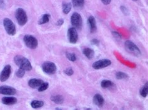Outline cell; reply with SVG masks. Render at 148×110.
Masks as SVG:
<instances>
[{"mask_svg": "<svg viewBox=\"0 0 148 110\" xmlns=\"http://www.w3.org/2000/svg\"><path fill=\"white\" fill-rule=\"evenodd\" d=\"M101 86L103 88H109L111 89L114 87L115 85L114 84L113 82H112L110 80H103L101 83Z\"/></svg>", "mask_w": 148, "mask_h": 110, "instance_id": "obj_17", "label": "cell"}, {"mask_svg": "<svg viewBox=\"0 0 148 110\" xmlns=\"http://www.w3.org/2000/svg\"><path fill=\"white\" fill-rule=\"evenodd\" d=\"M93 103L96 105L97 107L99 108L103 107V106L104 103V100L103 97L101 96L100 94H96V95L93 96Z\"/></svg>", "mask_w": 148, "mask_h": 110, "instance_id": "obj_14", "label": "cell"}, {"mask_svg": "<svg viewBox=\"0 0 148 110\" xmlns=\"http://www.w3.org/2000/svg\"><path fill=\"white\" fill-rule=\"evenodd\" d=\"M120 10H121V11H122V13L126 16H128L130 13L129 10H128L127 7L126 6H120Z\"/></svg>", "mask_w": 148, "mask_h": 110, "instance_id": "obj_28", "label": "cell"}, {"mask_svg": "<svg viewBox=\"0 0 148 110\" xmlns=\"http://www.w3.org/2000/svg\"><path fill=\"white\" fill-rule=\"evenodd\" d=\"M5 3L4 0H0V8L4 10L5 8Z\"/></svg>", "mask_w": 148, "mask_h": 110, "instance_id": "obj_32", "label": "cell"}, {"mask_svg": "<svg viewBox=\"0 0 148 110\" xmlns=\"http://www.w3.org/2000/svg\"><path fill=\"white\" fill-rule=\"evenodd\" d=\"M15 18L19 25L21 26H24L28 22V16H27L26 13L23 8H18L15 12Z\"/></svg>", "mask_w": 148, "mask_h": 110, "instance_id": "obj_3", "label": "cell"}, {"mask_svg": "<svg viewBox=\"0 0 148 110\" xmlns=\"http://www.w3.org/2000/svg\"><path fill=\"white\" fill-rule=\"evenodd\" d=\"M116 78L118 80H123V79H127L129 78L127 75L123 72H118L116 73Z\"/></svg>", "mask_w": 148, "mask_h": 110, "instance_id": "obj_24", "label": "cell"}, {"mask_svg": "<svg viewBox=\"0 0 148 110\" xmlns=\"http://www.w3.org/2000/svg\"><path fill=\"white\" fill-rule=\"evenodd\" d=\"M23 41H24L26 46L31 49H35L38 48V40L33 36L29 34L25 35L23 37Z\"/></svg>", "mask_w": 148, "mask_h": 110, "instance_id": "obj_5", "label": "cell"}, {"mask_svg": "<svg viewBox=\"0 0 148 110\" xmlns=\"http://www.w3.org/2000/svg\"><path fill=\"white\" fill-rule=\"evenodd\" d=\"M51 16L49 14H45L42 15V16L41 17V18L38 21V24L40 25H42V24H46V23H47L49 22V19H50Z\"/></svg>", "mask_w": 148, "mask_h": 110, "instance_id": "obj_21", "label": "cell"}, {"mask_svg": "<svg viewBox=\"0 0 148 110\" xmlns=\"http://www.w3.org/2000/svg\"><path fill=\"white\" fill-rule=\"evenodd\" d=\"M63 23H64L63 19H60L59 20H58V21H57L56 24H57V26H62V25L63 24Z\"/></svg>", "mask_w": 148, "mask_h": 110, "instance_id": "obj_33", "label": "cell"}, {"mask_svg": "<svg viewBox=\"0 0 148 110\" xmlns=\"http://www.w3.org/2000/svg\"><path fill=\"white\" fill-rule=\"evenodd\" d=\"M42 70L46 74L53 75L56 72L57 67L54 63L52 62H46L42 65Z\"/></svg>", "mask_w": 148, "mask_h": 110, "instance_id": "obj_7", "label": "cell"}, {"mask_svg": "<svg viewBox=\"0 0 148 110\" xmlns=\"http://www.w3.org/2000/svg\"><path fill=\"white\" fill-rule=\"evenodd\" d=\"M132 1H138V0H132Z\"/></svg>", "mask_w": 148, "mask_h": 110, "instance_id": "obj_35", "label": "cell"}, {"mask_svg": "<svg viewBox=\"0 0 148 110\" xmlns=\"http://www.w3.org/2000/svg\"><path fill=\"white\" fill-rule=\"evenodd\" d=\"M91 43L92 44V45H98L99 44V41L98 40V39H92L91 41Z\"/></svg>", "mask_w": 148, "mask_h": 110, "instance_id": "obj_31", "label": "cell"}, {"mask_svg": "<svg viewBox=\"0 0 148 110\" xmlns=\"http://www.w3.org/2000/svg\"><path fill=\"white\" fill-rule=\"evenodd\" d=\"M11 73V67L10 65H6L3 68L2 72L0 74V81L1 82L6 81L10 77Z\"/></svg>", "mask_w": 148, "mask_h": 110, "instance_id": "obj_10", "label": "cell"}, {"mask_svg": "<svg viewBox=\"0 0 148 110\" xmlns=\"http://www.w3.org/2000/svg\"><path fill=\"white\" fill-rule=\"evenodd\" d=\"M72 5L71 3H63V6H62V9H63V12L65 14H68L70 11L71 10Z\"/></svg>", "mask_w": 148, "mask_h": 110, "instance_id": "obj_19", "label": "cell"}, {"mask_svg": "<svg viewBox=\"0 0 148 110\" xmlns=\"http://www.w3.org/2000/svg\"><path fill=\"white\" fill-rule=\"evenodd\" d=\"M16 93V90L13 87L9 86H0V94L4 95H14Z\"/></svg>", "mask_w": 148, "mask_h": 110, "instance_id": "obj_11", "label": "cell"}, {"mask_svg": "<svg viewBox=\"0 0 148 110\" xmlns=\"http://www.w3.org/2000/svg\"><path fill=\"white\" fill-rule=\"evenodd\" d=\"M112 34L116 39H118V40H121V34L119 33L116 32V31H112Z\"/></svg>", "mask_w": 148, "mask_h": 110, "instance_id": "obj_30", "label": "cell"}, {"mask_svg": "<svg viewBox=\"0 0 148 110\" xmlns=\"http://www.w3.org/2000/svg\"><path fill=\"white\" fill-rule=\"evenodd\" d=\"M14 62L19 68L24 69L25 71H29V70H32L33 69L32 64H31V62L28 58L23 56H19V55H18V56L14 57Z\"/></svg>", "mask_w": 148, "mask_h": 110, "instance_id": "obj_1", "label": "cell"}, {"mask_svg": "<svg viewBox=\"0 0 148 110\" xmlns=\"http://www.w3.org/2000/svg\"><path fill=\"white\" fill-rule=\"evenodd\" d=\"M88 24L89 27V30L91 33H95L97 30V26H96V21L94 16H90L88 19Z\"/></svg>", "mask_w": 148, "mask_h": 110, "instance_id": "obj_12", "label": "cell"}, {"mask_svg": "<svg viewBox=\"0 0 148 110\" xmlns=\"http://www.w3.org/2000/svg\"><path fill=\"white\" fill-rule=\"evenodd\" d=\"M72 4L76 8H81L84 5V0H72Z\"/></svg>", "mask_w": 148, "mask_h": 110, "instance_id": "obj_22", "label": "cell"}, {"mask_svg": "<svg viewBox=\"0 0 148 110\" xmlns=\"http://www.w3.org/2000/svg\"><path fill=\"white\" fill-rule=\"evenodd\" d=\"M44 83V81L41 79H38V78H32L28 81V85L32 88H36Z\"/></svg>", "mask_w": 148, "mask_h": 110, "instance_id": "obj_13", "label": "cell"}, {"mask_svg": "<svg viewBox=\"0 0 148 110\" xmlns=\"http://www.w3.org/2000/svg\"><path fill=\"white\" fill-rule=\"evenodd\" d=\"M66 57L71 62H75L77 59L75 54L71 52H66Z\"/></svg>", "mask_w": 148, "mask_h": 110, "instance_id": "obj_25", "label": "cell"}, {"mask_svg": "<svg viewBox=\"0 0 148 110\" xmlns=\"http://www.w3.org/2000/svg\"><path fill=\"white\" fill-rule=\"evenodd\" d=\"M71 22L72 26L75 29L81 30L83 26V19L78 13H74L71 17Z\"/></svg>", "mask_w": 148, "mask_h": 110, "instance_id": "obj_6", "label": "cell"}, {"mask_svg": "<svg viewBox=\"0 0 148 110\" xmlns=\"http://www.w3.org/2000/svg\"><path fill=\"white\" fill-rule=\"evenodd\" d=\"M111 61L109 59H101L96 61L92 64V68L95 70H99L101 69L106 68L111 65Z\"/></svg>", "mask_w": 148, "mask_h": 110, "instance_id": "obj_8", "label": "cell"}, {"mask_svg": "<svg viewBox=\"0 0 148 110\" xmlns=\"http://www.w3.org/2000/svg\"><path fill=\"white\" fill-rule=\"evenodd\" d=\"M25 70L23 69L19 68L18 71L16 73V75L18 77V78H23V77L25 76Z\"/></svg>", "mask_w": 148, "mask_h": 110, "instance_id": "obj_27", "label": "cell"}, {"mask_svg": "<svg viewBox=\"0 0 148 110\" xmlns=\"http://www.w3.org/2000/svg\"><path fill=\"white\" fill-rule=\"evenodd\" d=\"M101 1L105 5H108L109 4H110V3L111 2V0H101Z\"/></svg>", "mask_w": 148, "mask_h": 110, "instance_id": "obj_34", "label": "cell"}, {"mask_svg": "<svg viewBox=\"0 0 148 110\" xmlns=\"http://www.w3.org/2000/svg\"><path fill=\"white\" fill-rule=\"evenodd\" d=\"M64 72L65 73L66 75H67L68 76H71V75H73V73H74V71H73V69L70 68V67L66 69L64 71Z\"/></svg>", "mask_w": 148, "mask_h": 110, "instance_id": "obj_29", "label": "cell"}, {"mask_svg": "<svg viewBox=\"0 0 148 110\" xmlns=\"http://www.w3.org/2000/svg\"><path fill=\"white\" fill-rule=\"evenodd\" d=\"M124 48L127 52L136 57H140L141 55V50L134 43L130 41H126L124 43Z\"/></svg>", "mask_w": 148, "mask_h": 110, "instance_id": "obj_2", "label": "cell"}, {"mask_svg": "<svg viewBox=\"0 0 148 110\" xmlns=\"http://www.w3.org/2000/svg\"><path fill=\"white\" fill-rule=\"evenodd\" d=\"M44 102L42 101H38V100H33L31 103V106L34 109L40 108L42 107H43Z\"/></svg>", "mask_w": 148, "mask_h": 110, "instance_id": "obj_20", "label": "cell"}, {"mask_svg": "<svg viewBox=\"0 0 148 110\" xmlns=\"http://www.w3.org/2000/svg\"><path fill=\"white\" fill-rule=\"evenodd\" d=\"M2 103L6 105H13L17 103V99L12 96H6L2 98Z\"/></svg>", "mask_w": 148, "mask_h": 110, "instance_id": "obj_15", "label": "cell"}, {"mask_svg": "<svg viewBox=\"0 0 148 110\" xmlns=\"http://www.w3.org/2000/svg\"><path fill=\"white\" fill-rule=\"evenodd\" d=\"M49 86V84L48 82H44L43 84H42L40 87L38 88V92H44L45 90H46L48 89Z\"/></svg>", "mask_w": 148, "mask_h": 110, "instance_id": "obj_26", "label": "cell"}, {"mask_svg": "<svg viewBox=\"0 0 148 110\" xmlns=\"http://www.w3.org/2000/svg\"><path fill=\"white\" fill-rule=\"evenodd\" d=\"M51 100L54 102V103L62 104L64 102V98L60 95H53L51 96Z\"/></svg>", "mask_w": 148, "mask_h": 110, "instance_id": "obj_18", "label": "cell"}, {"mask_svg": "<svg viewBox=\"0 0 148 110\" xmlns=\"http://www.w3.org/2000/svg\"><path fill=\"white\" fill-rule=\"evenodd\" d=\"M68 37L69 42L71 44H76L78 40V34L75 27H71L68 31Z\"/></svg>", "mask_w": 148, "mask_h": 110, "instance_id": "obj_9", "label": "cell"}, {"mask_svg": "<svg viewBox=\"0 0 148 110\" xmlns=\"http://www.w3.org/2000/svg\"><path fill=\"white\" fill-rule=\"evenodd\" d=\"M140 95L143 96V98H146L147 96L148 93V85L147 82H146V84L144 85L143 87L140 90Z\"/></svg>", "mask_w": 148, "mask_h": 110, "instance_id": "obj_23", "label": "cell"}, {"mask_svg": "<svg viewBox=\"0 0 148 110\" xmlns=\"http://www.w3.org/2000/svg\"><path fill=\"white\" fill-rule=\"evenodd\" d=\"M4 27L8 34L10 36H14L16 33V29L14 22L9 18H5L3 20Z\"/></svg>", "mask_w": 148, "mask_h": 110, "instance_id": "obj_4", "label": "cell"}, {"mask_svg": "<svg viewBox=\"0 0 148 110\" xmlns=\"http://www.w3.org/2000/svg\"><path fill=\"white\" fill-rule=\"evenodd\" d=\"M83 53L88 59L91 60L95 56V51L90 48H85L83 50Z\"/></svg>", "mask_w": 148, "mask_h": 110, "instance_id": "obj_16", "label": "cell"}]
</instances>
